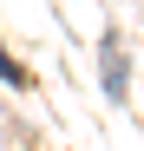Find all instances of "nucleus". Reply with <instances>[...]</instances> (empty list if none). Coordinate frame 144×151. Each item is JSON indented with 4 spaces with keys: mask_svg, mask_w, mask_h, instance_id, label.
<instances>
[{
    "mask_svg": "<svg viewBox=\"0 0 144 151\" xmlns=\"http://www.w3.org/2000/svg\"><path fill=\"white\" fill-rule=\"evenodd\" d=\"M105 92H111V105H125V53L111 33H105Z\"/></svg>",
    "mask_w": 144,
    "mask_h": 151,
    "instance_id": "f257e3e1",
    "label": "nucleus"
}]
</instances>
